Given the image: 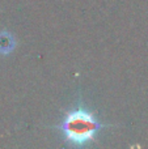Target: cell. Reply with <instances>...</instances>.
I'll use <instances>...</instances> for the list:
<instances>
[{"label": "cell", "instance_id": "1", "mask_svg": "<svg viewBox=\"0 0 148 149\" xmlns=\"http://www.w3.org/2000/svg\"><path fill=\"white\" fill-rule=\"evenodd\" d=\"M57 128L63 134L67 143L72 145H84L93 141L102 128V124L93 113L80 106L71 110Z\"/></svg>", "mask_w": 148, "mask_h": 149}, {"label": "cell", "instance_id": "2", "mask_svg": "<svg viewBox=\"0 0 148 149\" xmlns=\"http://www.w3.org/2000/svg\"><path fill=\"white\" fill-rule=\"evenodd\" d=\"M16 47V39L9 31H1L0 33V54L8 55L12 52Z\"/></svg>", "mask_w": 148, "mask_h": 149}]
</instances>
